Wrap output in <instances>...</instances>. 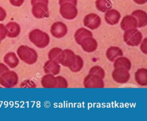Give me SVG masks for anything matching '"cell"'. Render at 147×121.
Masks as SVG:
<instances>
[{
  "label": "cell",
  "mask_w": 147,
  "mask_h": 121,
  "mask_svg": "<svg viewBox=\"0 0 147 121\" xmlns=\"http://www.w3.org/2000/svg\"><path fill=\"white\" fill-rule=\"evenodd\" d=\"M121 18L120 13L115 9H110L105 12V20L110 25L117 24Z\"/></svg>",
  "instance_id": "13"
},
{
  "label": "cell",
  "mask_w": 147,
  "mask_h": 121,
  "mask_svg": "<svg viewBox=\"0 0 147 121\" xmlns=\"http://www.w3.org/2000/svg\"><path fill=\"white\" fill-rule=\"evenodd\" d=\"M83 85L85 88H103L105 86L103 79L92 74L87 75L84 79Z\"/></svg>",
  "instance_id": "6"
},
{
  "label": "cell",
  "mask_w": 147,
  "mask_h": 121,
  "mask_svg": "<svg viewBox=\"0 0 147 121\" xmlns=\"http://www.w3.org/2000/svg\"><path fill=\"white\" fill-rule=\"evenodd\" d=\"M67 2L71 3L75 6L77 5V0H59V3L60 5H61L63 3H67Z\"/></svg>",
  "instance_id": "33"
},
{
  "label": "cell",
  "mask_w": 147,
  "mask_h": 121,
  "mask_svg": "<svg viewBox=\"0 0 147 121\" xmlns=\"http://www.w3.org/2000/svg\"><path fill=\"white\" fill-rule=\"evenodd\" d=\"M131 15L136 17L137 20V26L138 28L144 27L147 24L146 13L142 10H136L131 13Z\"/></svg>",
  "instance_id": "18"
},
{
  "label": "cell",
  "mask_w": 147,
  "mask_h": 121,
  "mask_svg": "<svg viewBox=\"0 0 147 121\" xmlns=\"http://www.w3.org/2000/svg\"><path fill=\"white\" fill-rule=\"evenodd\" d=\"M89 74L97 75L102 79L105 76V72L104 69L98 65H95L91 67L89 71Z\"/></svg>",
  "instance_id": "27"
},
{
  "label": "cell",
  "mask_w": 147,
  "mask_h": 121,
  "mask_svg": "<svg viewBox=\"0 0 147 121\" xmlns=\"http://www.w3.org/2000/svg\"><path fill=\"white\" fill-rule=\"evenodd\" d=\"M9 71V68L3 64L0 63V75H1L2 73Z\"/></svg>",
  "instance_id": "34"
},
{
  "label": "cell",
  "mask_w": 147,
  "mask_h": 121,
  "mask_svg": "<svg viewBox=\"0 0 147 121\" xmlns=\"http://www.w3.org/2000/svg\"><path fill=\"white\" fill-rule=\"evenodd\" d=\"M146 40H147L146 38H145L140 45L141 51L145 54H147V41Z\"/></svg>",
  "instance_id": "30"
},
{
  "label": "cell",
  "mask_w": 147,
  "mask_h": 121,
  "mask_svg": "<svg viewBox=\"0 0 147 121\" xmlns=\"http://www.w3.org/2000/svg\"><path fill=\"white\" fill-rule=\"evenodd\" d=\"M75 56L76 54L71 49H66L63 50V57L60 64L63 66L69 67L74 63L75 61Z\"/></svg>",
  "instance_id": "15"
},
{
  "label": "cell",
  "mask_w": 147,
  "mask_h": 121,
  "mask_svg": "<svg viewBox=\"0 0 147 121\" xmlns=\"http://www.w3.org/2000/svg\"><path fill=\"white\" fill-rule=\"evenodd\" d=\"M83 50L86 52L91 53L95 51L98 48V43L92 37L85 38L80 44Z\"/></svg>",
  "instance_id": "14"
},
{
  "label": "cell",
  "mask_w": 147,
  "mask_h": 121,
  "mask_svg": "<svg viewBox=\"0 0 147 121\" xmlns=\"http://www.w3.org/2000/svg\"><path fill=\"white\" fill-rule=\"evenodd\" d=\"M92 37V32L84 28H79L75 33L74 38L77 44L80 45L82 41L86 37Z\"/></svg>",
  "instance_id": "19"
},
{
  "label": "cell",
  "mask_w": 147,
  "mask_h": 121,
  "mask_svg": "<svg viewBox=\"0 0 147 121\" xmlns=\"http://www.w3.org/2000/svg\"><path fill=\"white\" fill-rule=\"evenodd\" d=\"M32 14L37 18H47L49 16L48 5L38 2L33 5L32 9Z\"/></svg>",
  "instance_id": "8"
},
{
  "label": "cell",
  "mask_w": 147,
  "mask_h": 121,
  "mask_svg": "<svg viewBox=\"0 0 147 121\" xmlns=\"http://www.w3.org/2000/svg\"><path fill=\"white\" fill-rule=\"evenodd\" d=\"M56 78V88H67L68 83L66 79L63 76H59Z\"/></svg>",
  "instance_id": "28"
},
{
  "label": "cell",
  "mask_w": 147,
  "mask_h": 121,
  "mask_svg": "<svg viewBox=\"0 0 147 121\" xmlns=\"http://www.w3.org/2000/svg\"><path fill=\"white\" fill-rule=\"evenodd\" d=\"M1 40H0V43H1Z\"/></svg>",
  "instance_id": "37"
},
{
  "label": "cell",
  "mask_w": 147,
  "mask_h": 121,
  "mask_svg": "<svg viewBox=\"0 0 147 121\" xmlns=\"http://www.w3.org/2000/svg\"><path fill=\"white\" fill-rule=\"evenodd\" d=\"M112 77L115 82L123 84L129 80L130 75L127 69L123 68H117L112 72Z\"/></svg>",
  "instance_id": "7"
},
{
  "label": "cell",
  "mask_w": 147,
  "mask_h": 121,
  "mask_svg": "<svg viewBox=\"0 0 147 121\" xmlns=\"http://www.w3.org/2000/svg\"><path fill=\"white\" fill-rule=\"evenodd\" d=\"M18 75L14 71H8L0 75V84L5 87H13L18 83Z\"/></svg>",
  "instance_id": "4"
},
{
  "label": "cell",
  "mask_w": 147,
  "mask_h": 121,
  "mask_svg": "<svg viewBox=\"0 0 147 121\" xmlns=\"http://www.w3.org/2000/svg\"><path fill=\"white\" fill-rule=\"evenodd\" d=\"M131 62L129 58L125 57H118L114 61L113 67L114 68H123L128 71L131 68Z\"/></svg>",
  "instance_id": "21"
},
{
  "label": "cell",
  "mask_w": 147,
  "mask_h": 121,
  "mask_svg": "<svg viewBox=\"0 0 147 121\" xmlns=\"http://www.w3.org/2000/svg\"><path fill=\"white\" fill-rule=\"evenodd\" d=\"M83 24L86 27L91 30H95L100 25L101 19L98 14L94 13H90L84 17Z\"/></svg>",
  "instance_id": "9"
},
{
  "label": "cell",
  "mask_w": 147,
  "mask_h": 121,
  "mask_svg": "<svg viewBox=\"0 0 147 121\" xmlns=\"http://www.w3.org/2000/svg\"><path fill=\"white\" fill-rule=\"evenodd\" d=\"M7 36V29L2 24H0V40H3Z\"/></svg>",
  "instance_id": "29"
},
{
  "label": "cell",
  "mask_w": 147,
  "mask_h": 121,
  "mask_svg": "<svg viewBox=\"0 0 147 121\" xmlns=\"http://www.w3.org/2000/svg\"><path fill=\"white\" fill-rule=\"evenodd\" d=\"M4 62L11 68H16L19 64V60L16 54L13 52L7 53L4 57Z\"/></svg>",
  "instance_id": "24"
},
{
  "label": "cell",
  "mask_w": 147,
  "mask_h": 121,
  "mask_svg": "<svg viewBox=\"0 0 147 121\" xmlns=\"http://www.w3.org/2000/svg\"><path fill=\"white\" fill-rule=\"evenodd\" d=\"M121 29L125 31L129 29H136L137 26V20L132 15H126L122 19L121 24Z\"/></svg>",
  "instance_id": "11"
},
{
  "label": "cell",
  "mask_w": 147,
  "mask_h": 121,
  "mask_svg": "<svg viewBox=\"0 0 147 121\" xmlns=\"http://www.w3.org/2000/svg\"><path fill=\"white\" fill-rule=\"evenodd\" d=\"M43 69L46 74L56 75L60 73V66L57 61L53 60H49L44 64Z\"/></svg>",
  "instance_id": "12"
},
{
  "label": "cell",
  "mask_w": 147,
  "mask_h": 121,
  "mask_svg": "<svg viewBox=\"0 0 147 121\" xmlns=\"http://www.w3.org/2000/svg\"><path fill=\"white\" fill-rule=\"evenodd\" d=\"M83 67V60L79 55L75 56V61L74 63L71 65L69 69L73 72H78L80 71Z\"/></svg>",
  "instance_id": "26"
},
{
  "label": "cell",
  "mask_w": 147,
  "mask_h": 121,
  "mask_svg": "<svg viewBox=\"0 0 147 121\" xmlns=\"http://www.w3.org/2000/svg\"><path fill=\"white\" fill-rule=\"evenodd\" d=\"M10 3L14 6H20L24 3V0H9Z\"/></svg>",
  "instance_id": "31"
},
{
  "label": "cell",
  "mask_w": 147,
  "mask_h": 121,
  "mask_svg": "<svg viewBox=\"0 0 147 121\" xmlns=\"http://www.w3.org/2000/svg\"><path fill=\"white\" fill-rule=\"evenodd\" d=\"M41 84L44 88H56V78L52 74H46L42 77Z\"/></svg>",
  "instance_id": "22"
},
{
  "label": "cell",
  "mask_w": 147,
  "mask_h": 121,
  "mask_svg": "<svg viewBox=\"0 0 147 121\" xmlns=\"http://www.w3.org/2000/svg\"><path fill=\"white\" fill-rule=\"evenodd\" d=\"M123 52L122 49L118 46H110L106 52V56L107 59L113 62L117 57L122 56Z\"/></svg>",
  "instance_id": "20"
},
{
  "label": "cell",
  "mask_w": 147,
  "mask_h": 121,
  "mask_svg": "<svg viewBox=\"0 0 147 121\" xmlns=\"http://www.w3.org/2000/svg\"><path fill=\"white\" fill-rule=\"evenodd\" d=\"M6 17V11L3 8L0 6V21L4 20Z\"/></svg>",
  "instance_id": "32"
},
{
  "label": "cell",
  "mask_w": 147,
  "mask_h": 121,
  "mask_svg": "<svg viewBox=\"0 0 147 121\" xmlns=\"http://www.w3.org/2000/svg\"><path fill=\"white\" fill-rule=\"evenodd\" d=\"M123 40L129 46L138 45L142 40V34L138 29H132L125 30L123 33Z\"/></svg>",
  "instance_id": "3"
},
{
  "label": "cell",
  "mask_w": 147,
  "mask_h": 121,
  "mask_svg": "<svg viewBox=\"0 0 147 121\" xmlns=\"http://www.w3.org/2000/svg\"><path fill=\"white\" fill-rule=\"evenodd\" d=\"M133 1L135 3L138 5H143L147 2V0H133Z\"/></svg>",
  "instance_id": "36"
},
{
  "label": "cell",
  "mask_w": 147,
  "mask_h": 121,
  "mask_svg": "<svg viewBox=\"0 0 147 121\" xmlns=\"http://www.w3.org/2000/svg\"><path fill=\"white\" fill-rule=\"evenodd\" d=\"M38 2H41V3H44L45 4H48V0H31L30 1V3L32 4V5H33L37 3Z\"/></svg>",
  "instance_id": "35"
},
{
  "label": "cell",
  "mask_w": 147,
  "mask_h": 121,
  "mask_svg": "<svg viewBox=\"0 0 147 121\" xmlns=\"http://www.w3.org/2000/svg\"><path fill=\"white\" fill-rule=\"evenodd\" d=\"M17 53L22 61L29 65L34 64L38 58L36 51L27 45L20 46L17 50Z\"/></svg>",
  "instance_id": "2"
},
{
  "label": "cell",
  "mask_w": 147,
  "mask_h": 121,
  "mask_svg": "<svg viewBox=\"0 0 147 121\" xmlns=\"http://www.w3.org/2000/svg\"><path fill=\"white\" fill-rule=\"evenodd\" d=\"M63 54V50L60 48H52L48 52V56L49 60H53L60 64Z\"/></svg>",
  "instance_id": "23"
},
{
  "label": "cell",
  "mask_w": 147,
  "mask_h": 121,
  "mask_svg": "<svg viewBox=\"0 0 147 121\" xmlns=\"http://www.w3.org/2000/svg\"><path fill=\"white\" fill-rule=\"evenodd\" d=\"M135 80L141 86L147 85V69L145 68H141L135 72Z\"/></svg>",
  "instance_id": "16"
},
{
  "label": "cell",
  "mask_w": 147,
  "mask_h": 121,
  "mask_svg": "<svg viewBox=\"0 0 147 121\" xmlns=\"http://www.w3.org/2000/svg\"><path fill=\"white\" fill-rule=\"evenodd\" d=\"M29 38L36 46L39 48H45L50 41L49 35L38 29H35L29 32Z\"/></svg>",
  "instance_id": "1"
},
{
  "label": "cell",
  "mask_w": 147,
  "mask_h": 121,
  "mask_svg": "<svg viewBox=\"0 0 147 121\" xmlns=\"http://www.w3.org/2000/svg\"><path fill=\"white\" fill-rule=\"evenodd\" d=\"M95 6L99 11L103 13H105L112 7L111 2L110 0H96Z\"/></svg>",
  "instance_id": "25"
},
{
  "label": "cell",
  "mask_w": 147,
  "mask_h": 121,
  "mask_svg": "<svg viewBox=\"0 0 147 121\" xmlns=\"http://www.w3.org/2000/svg\"><path fill=\"white\" fill-rule=\"evenodd\" d=\"M60 13L66 19H73L78 15V9L75 5L71 3H64L60 5Z\"/></svg>",
  "instance_id": "5"
},
{
  "label": "cell",
  "mask_w": 147,
  "mask_h": 121,
  "mask_svg": "<svg viewBox=\"0 0 147 121\" xmlns=\"http://www.w3.org/2000/svg\"><path fill=\"white\" fill-rule=\"evenodd\" d=\"M68 29L66 25L62 22L57 21L54 22L50 29V32L52 35L57 38H60L64 37Z\"/></svg>",
  "instance_id": "10"
},
{
  "label": "cell",
  "mask_w": 147,
  "mask_h": 121,
  "mask_svg": "<svg viewBox=\"0 0 147 121\" xmlns=\"http://www.w3.org/2000/svg\"><path fill=\"white\" fill-rule=\"evenodd\" d=\"M7 29V36L10 38L17 37L21 31L20 25L15 22H9L5 26Z\"/></svg>",
  "instance_id": "17"
}]
</instances>
